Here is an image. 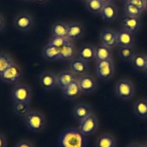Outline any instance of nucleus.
Returning a JSON list of instances; mask_svg holds the SVG:
<instances>
[{"label": "nucleus", "mask_w": 147, "mask_h": 147, "mask_svg": "<svg viewBox=\"0 0 147 147\" xmlns=\"http://www.w3.org/2000/svg\"><path fill=\"white\" fill-rule=\"evenodd\" d=\"M86 136L78 128H67L57 138L58 147H87Z\"/></svg>", "instance_id": "1"}, {"label": "nucleus", "mask_w": 147, "mask_h": 147, "mask_svg": "<svg viewBox=\"0 0 147 147\" xmlns=\"http://www.w3.org/2000/svg\"><path fill=\"white\" fill-rule=\"evenodd\" d=\"M24 122L29 131L34 133H40L46 126V120L41 112L31 110L24 117Z\"/></svg>", "instance_id": "2"}, {"label": "nucleus", "mask_w": 147, "mask_h": 147, "mask_svg": "<svg viewBox=\"0 0 147 147\" xmlns=\"http://www.w3.org/2000/svg\"><path fill=\"white\" fill-rule=\"evenodd\" d=\"M114 92L119 99L127 100L131 99L135 93V87L131 81L127 79H121L116 82Z\"/></svg>", "instance_id": "3"}, {"label": "nucleus", "mask_w": 147, "mask_h": 147, "mask_svg": "<svg viewBox=\"0 0 147 147\" xmlns=\"http://www.w3.org/2000/svg\"><path fill=\"white\" fill-rule=\"evenodd\" d=\"M11 98L13 102H25L30 103L32 98V91L29 85L19 84L12 89Z\"/></svg>", "instance_id": "4"}, {"label": "nucleus", "mask_w": 147, "mask_h": 147, "mask_svg": "<svg viewBox=\"0 0 147 147\" xmlns=\"http://www.w3.org/2000/svg\"><path fill=\"white\" fill-rule=\"evenodd\" d=\"M96 71L97 76L102 81H108L115 74V64L113 60L96 61Z\"/></svg>", "instance_id": "5"}, {"label": "nucleus", "mask_w": 147, "mask_h": 147, "mask_svg": "<svg viewBox=\"0 0 147 147\" xmlns=\"http://www.w3.org/2000/svg\"><path fill=\"white\" fill-rule=\"evenodd\" d=\"M22 76V69L14 63L0 74V79L7 84H17L21 80Z\"/></svg>", "instance_id": "6"}, {"label": "nucleus", "mask_w": 147, "mask_h": 147, "mask_svg": "<svg viewBox=\"0 0 147 147\" xmlns=\"http://www.w3.org/2000/svg\"><path fill=\"white\" fill-rule=\"evenodd\" d=\"M99 128V120L95 114L92 113L86 119L79 122L78 129L85 135H93Z\"/></svg>", "instance_id": "7"}, {"label": "nucleus", "mask_w": 147, "mask_h": 147, "mask_svg": "<svg viewBox=\"0 0 147 147\" xmlns=\"http://www.w3.org/2000/svg\"><path fill=\"white\" fill-rule=\"evenodd\" d=\"M14 25L17 30L23 33L31 31L34 25V19L29 13L21 12L14 20Z\"/></svg>", "instance_id": "8"}, {"label": "nucleus", "mask_w": 147, "mask_h": 147, "mask_svg": "<svg viewBox=\"0 0 147 147\" xmlns=\"http://www.w3.org/2000/svg\"><path fill=\"white\" fill-rule=\"evenodd\" d=\"M82 93L90 94L94 92L98 86V82L96 77L90 74L79 76L78 79Z\"/></svg>", "instance_id": "9"}, {"label": "nucleus", "mask_w": 147, "mask_h": 147, "mask_svg": "<svg viewBox=\"0 0 147 147\" xmlns=\"http://www.w3.org/2000/svg\"><path fill=\"white\" fill-rule=\"evenodd\" d=\"M117 40V31L111 28H103L99 33L100 44L106 46L113 49L116 46Z\"/></svg>", "instance_id": "10"}, {"label": "nucleus", "mask_w": 147, "mask_h": 147, "mask_svg": "<svg viewBox=\"0 0 147 147\" xmlns=\"http://www.w3.org/2000/svg\"><path fill=\"white\" fill-rule=\"evenodd\" d=\"M39 83L45 89H55L58 87L57 74L50 71H45L42 72L39 77Z\"/></svg>", "instance_id": "11"}, {"label": "nucleus", "mask_w": 147, "mask_h": 147, "mask_svg": "<svg viewBox=\"0 0 147 147\" xmlns=\"http://www.w3.org/2000/svg\"><path fill=\"white\" fill-rule=\"evenodd\" d=\"M69 70L71 71L79 77L88 74L90 70V64L88 62L85 61L78 57H76L70 61Z\"/></svg>", "instance_id": "12"}, {"label": "nucleus", "mask_w": 147, "mask_h": 147, "mask_svg": "<svg viewBox=\"0 0 147 147\" xmlns=\"http://www.w3.org/2000/svg\"><path fill=\"white\" fill-rule=\"evenodd\" d=\"M135 38L134 34L123 29H121L117 32L116 46L118 49L125 47H134Z\"/></svg>", "instance_id": "13"}, {"label": "nucleus", "mask_w": 147, "mask_h": 147, "mask_svg": "<svg viewBox=\"0 0 147 147\" xmlns=\"http://www.w3.org/2000/svg\"><path fill=\"white\" fill-rule=\"evenodd\" d=\"M121 29L135 34L141 27L140 17H134L125 14L121 20Z\"/></svg>", "instance_id": "14"}, {"label": "nucleus", "mask_w": 147, "mask_h": 147, "mask_svg": "<svg viewBox=\"0 0 147 147\" xmlns=\"http://www.w3.org/2000/svg\"><path fill=\"white\" fill-rule=\"evenodd\" d=\"M73 42L74 41L69 40L68 42L60 48V60L70 61L75 58L78 57V50Z\"/></svg>", "instance_id": "15"}, {"label": "nucleus", "mask_w": 147, "mask_h": 147, "mask_svg": "<svg viewBox=\"0 0 147 147\" xmlns=\"http://www.w3.org/2000/svg\"><path fill=\"white\" fill-rule=\"evenodd\" d=\"M78 79V76L69 69L62 71L57 74V84H58V87H60V89L65 88L72 82L77 80Z\"/></svg>", "instance_id": "16"}, {"label": "nucleus", "mask_w": 147, "mask_h": 147, "mask_svg": "<svg viewBox=\"0 0 147 147\" xmlns=\"http://www.w3.org/2000/svg\"><path fill=\"white\" fill-rule=\"evenodd\" d=\"M85 29L83 24L80 22H73L68 23L67 38L72 41H75L81 38L84 34Z\"/></svg>", "instance_id": "17"}, {"label": "nucleus", "mask_w": 147, "mask_h": 147, "mask_svg": "<svg viewBox=\"0 0 147 147\" xmlns=\"http://www.w3.org/2000/svg\"><path fill=\"white\" fill-rule=\"evenodd\" d=\"M100 16L103 17L105 21L108 22L114 21L118 16V9L116 4L113 1L105 4L102 9Z\"/></svg>", "instance_id": "18"}, {"label": "nucleus", "mask_w": 147, "mask_h": 147, "mask_svg": "<svg viewBox=\"0 0 147 147\" xmlns=\"http://www.w3.org/2000/svg\"><path fill=\"white\" fill-rule=\"evenodd\" d=\"M96 55V46L86 43L83 45L78 52V57L88 63L95 60Z\"/></svg>", "instance_id": "19"}, {"label": "nucleus", "mask_w": 147, "mask_h": 147, "mask_svg": "<svg viewBox=\"0 0 147 147\" xmlns=\"http://www.w3.org/2000/svg\"><path fill=\"white\" fill-rule=\"evenodd\" d=\"M91 107L86 103H80L76 105L73 110V115L78 122L86 119L92 114Z\"/></svg>", "instance_id": "20"}, {"label": "nucleus", "mask_w": 147, "mask_h": 147, "mask_svg": "<svg viewBox=\"0 0 147 147\" xmlns=\"http://www.w3.org/2000/svg\"><path fill=\"white\" fill-rule=\"evenodd\" d=\"M61 91L63 96L67 99H76L82 94V91L80 89L78 79L72 82L71 84L67 85L65 88L62 89Z\"/></svg>", "instance_id": "21"}, {"label": "nucleus", "mask_w": 147, "mask_h": 147, "mask_svg": "<svg viewBox=\"0 0 147 147\" xmlns=\"http://www.w3.org/2000/svg\"><path fill=\"white\" fill-rule=\"evenodd\" d=\"M104 60H113L112 49L103 45H97L96 46L95 61L96 62Z\"/></svg>", "instance_id": "22"}, {"label": "nucleus", "mask_w": 147, "mask_h": 147, "mask_svg": "<svg viewBox=\"0 0 147 147\" xmlns=\"http://www.w3.org/2000/svg\"><path fill=\"white\" fill-rule=\"evenodd\" d=\"M42 56L50 61L60 60V48L47 43L43 48Z\"/></svg>", "instance_id": "23"}, {"label": "nucleus", "mask_w": 147, "mask_h": 147, "mask_svg": "<svg viewBox=\"0 0 147 147\" xmlns=\"http://www.w3.org/2000/svg\"><path fill=\"white\" fill-rule=\"evenodd\" d=\"M96 147H116V140L110 133H103L97 137Z\"/></svg>", "instance_id": "24"}, {"label": "nucleus", "mask_w": 147, "mask_h": 147, "mask_svg": "<svg viewBox=\"0 0 147 147\" xmlns=\"http://www.w3.org/2000/svg\"><path fill=\"white\" fill-rule=\"evenodd\" d=\"M133 111L136 117L142 119L147 118V99L141 98L137 99L133 105Z\"/></svg>", "instance_id": "25"}, {"label": "nucleus", "mask_w": 147, "mask_h": 147, "mask_svg": "<svg viewBox=\"0 0 147 147\" xmlns=\"http://www.w3.org/2000/svg\"><path fill=\"white\" fill-rule=\"evenodd\" d=\"M52 36L67 37L68 23L64 22H56L52 27Z\"/></svg>", "instance_id": "26"}, {"label": "nucleus", "mask_w": 147, "mask_h": 147, "mask_svg": "<svg viewBox=\"0 0 147 147\" xmlns=\"http://www.w3.org/2000/svg\"><path fill=\"white\" fill-rule=\"evenodd\" d=\"M131 63L136 70L145 71L147 66V55L136 52L132 59Z\"/></svg>", "instance_id": "27"}, {"label": "nucleus", "mask_w": 147, "mask_h": 147, "mask_svg": "<svg viewBox=\"0 0 147 147\" xmlns=\"http://www.w3.org/2000/svg\"><path fill=\"white\" fill-rule=\"evenodd\" d=\"M86 4L88 11L96 15H100L102 9L104 5L100 0H88Z\"/></svg>", "instance_id": "28"}, {"label": "nucleus", "mask_w": 147, "mask_h": 147, "mask_svg": "<svg viewBox=\"0 0 147 147\" xmlns=\"http://www.w3.org/2000/svg\"><path fill=\"white\" fill-rule=\"evenodd\" d=\"M13 63H14V61L8 53L0 51V74Z\"/></svg>", "instance_id": "29"}, {"label": "nucleus", "mask_w": 147, "mask_h": 147, "mask_svg": "<svg viewBox=\"0 0 147 147\" xmlns=\"http://www.w3.org/2000/svg\"><path fill=\"white\" fill-rule=\"evenodd\" d=\"M14 110L16 113L20 116H25L28 112L31 111L30 103L25 102H14Z\"/></svg>", "instance_id": "30"}, {"label": "nucleus", "mask_w": 147, "mask_h": 147, "mask_svg": "<svg viewBox=\"0 0 147 147\" xmlns=\"http://www.w3.org/2000/svg\"><path fill=\"white\" fill-rule=\"evenodd\" d=\"M119 56L123 60L127 62H131L132 59L134 58V55L136 54V51L134 47H125L119 49Z\"/></svg>", "instance_id": "31"}, {"label": "nucleus", "mask_w": 147, "mask_h": 147, "mask_svg": "<svg viewBox=\"0 0 147 147\" xmlns=\"http://www.w3.org/2000/svg\"><path fill=\"white\" fill-rule=\"evenodd\" d=\"M124 12L126 15L134 17H140L144 12L143 10L129 3H125Z\"/></svg>", "instance_id": "32"}, {"label": "nucleus", "mask_w": 147, "mask_h": 147, "mask_svg": "<svg viewBox=\"0 0 147 147\" xmlns=\"http://www.w3.org/2000/svg\"><path fill=\"white\" fill-rule=\"evenodd\" d=\"M68 40L69 39L67 38V37L52 36L48 43L49 44L53 45V46H56V47L61 48L63 46H65V45L68 42Z\"/></svg>", "instance_id": "33"}, {"label": "nucleus", "mask_w": 147, "mask_h": 147, "mask_svg": "<svg viewBox=\"0 0 147 147\" xmlns=\"http://www.w3.org/2000/svg\"><path fill=\"white\" fill-rule=\"evenodd\" d=\"M125 3H129L136 6L140 10L145 11V0H126Z\"/></svg>", "instance_id": "34"}, {"label": "nucleus", "mask_w": 147, "mask_h": 147, "mask_svg": "<svg viewBox=\"0 0 147 147\" xmlns=\"http://www.w3.org/2000/svg\"><path fill=\"white\" fill-rule=\"evenodd\" d=\"M15 147H34V146L31 142L24 140V141H20V142L16 145Z\"/></svg>", "instance_id": "35"}, {"label": "nucleus", "mask_w": 147, "mask_h": 147, "mask_svg": "<svg viewBox=\"0 0 147 147\" xmlns=\"http://www.w3.org/2000/svg\"><path fill=\"white\" fill-rule=\"evenodd\" d=\"M6 25V20L5 18L4 17V16L2 14H0V32L2 31L4 29Z\"/></svg>", "instance_id": "36"}, {"label": "nucleus", "mask_w": 147, "mask_h": 147, "mask_svg": "<svg viewBox=\"0 0 147 147\" xmlns=\"http://www.w3.org/2000/svg\"><path fill=\"white\" fill-rule=\"evenodd\" d=\"M6 146H7V141L5 137L0 133V147H6Z\"/></svg>", "instance_id": "37"}, {"label": "nucleus", "mask_w": 147, "mask_h": 147, "mask_svg": "<svg viewBox=\"0 0 147 147\" xmlns=\"http://www.w3.org/2000/svg\"><path fill=\"white\" fill-rule=\"evenodd\" d=\"M127 147H144V146L139 143H131L127 146Z\"/></svg>", "instance_id": "38"}, {"label": "nucleus", "mask_w": 147, "mask_h": 147, "mask_svg": "<svg viewBox=\"0 0 147 147\" xmlns=\"http://www.w3.org/2000/svg\"><path fill=\"white\" fill-rule=\"evenodd\" d=\"M34 1L38 4H45V3L47 2L49 0H34Z\"/></svg>", "instance_id": "39"}, {"label": "nucleus", "mask_w": 147, "mask_h": 147, "mask_svg": "<svg viewBox=\"0 0 147 147\" xmlns=\"http://www.w3.org/2000/svg\"><path fill=\"white\" fill-rule=\"evenodd\" d=\"M100 1H101L103 4H107V3L109 2H111V1H112V0H100Z\"/></svg>", "instance_id": "40"}, {"label": "nucleus", "mask_w": 147, "mask_h": 147, "mask_svg": "<svg viewBox=\"0 0 147 147\" xmlns=\"http://www.w3.org/2000/svg\"><path fill=\"white\" fill-rule=\"evenodd\" d=\"M145 10L147 12V0H145Z\"/></svg>", "instance_id": "41"}, {"label": "nucleus", "mask_w": 147, "mask_h": 147, "mask_svg": "<svg viewBox=\"0 0 147 147\" xmlns=\"http://www.w3.org/2000/svg\"><path fill=\"white\" fill-rule=\"evenodd\" d=\"M80 1H83V2H87L88 1V0H80Z\"/></svg>", "instance_id": "42"}, {"label": "nucleus", "mask_w": 147, "mask_h": 147, "mask_svg": "<svg viewBox=\"0 0 147 147\" xmlns=\"http://www.w3.org/2000/svg\"><path fill=\"white\" fill-rule=\"evenodd\" d=\"M144 147H147V142L144 145Z\"/></svg>", "instance_id": "43"}, {"label": "nucleus", "mask_w": 147, "mask_h": 147, "mask_svg": "<svg viewBox=\"0 0 147 147\" xmlns=\"http://www.w3.org/2000/svg\"><path fill=\"white\" fill-rule=\"evenodd\" d=\"M119 1H124L125 2V1H126V0H119Z\"/></svg>", "instance_id": "44"}, {"label": "nucleus", "mask_w": 147, "mask_h": 147, "mask_svg": "<svg viewBox=\"0 0 147 147\" xmlns=\"http://www.w3.org/2000/svg\"><path fill=\"white\" fill-rule=\"evenodd\" d=\"M145 72H146V73H147V66H146V70H145Z\"/></svg>", "instance_id": "45"}, {"label": "nucleus", "mask_w": 147, "mask_h": 147, "mask_svg": "<svg viewBox=\"0 0 147 147\" xmlns=\"http://www.w3.org/2000/svg\"><path fill=\"white\" fill-rule=\"evenodd\" d=\"M22 1H30V0H22Z\"/></svg>", "instance_id": "46"}]
</instances>
